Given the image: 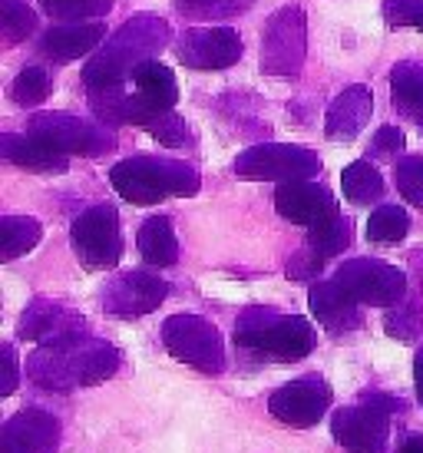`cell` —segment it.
<instances>
[{"label": "cell", "mask_w": 423, "mask_h": 453, "mask_svg": "<svg viewBox=\"0 0 423 453\" xmlns=\"http://www.w3.org/2000/svg\"><path fill=\"white\" fill-rule=\"evenodd\" d=\"M119 371V351L106 341L87 338L83 331L57 341H43L27 357V378L47 390H73L103 384Z\"/></svg>", "instance_id": "6da1fadb"}, {"label": "cell", "mask_w": 423, "mask_h": 453, "mask_svg": "<svg viewBox=\"0 0 423 453\" xmlns=\"http://www.w3.org/2000/svg\"><path fill=\"white\" fill-rule=\"evenodd\" d=\"M173 37V30L165 20L152 17V13H136L129 17L116 34L110 37V43L103 47L83 70L89 89H110L123 87L126 76H133L139 64L150 60V53L162 50Z\"/></svg>", "instance_id": "7a4b0ae2"}, {"label": "cell", "mask_w": 423, "mask_h": 453, "mask_svg": "<svg viewBox=\"0 0 423 453\" xmlns=\"http://www.w3.org/2000/svg\"><path fill=\"white\" fill-rule=\"evenodd\" d=\"M112 189L133 205H156L169 196H196L202 186L199 173L179 159L133 156L110 169Z\"/></svg>", "instance_id": "3957f363"}, {"label": "cell", "mask_w": 423, "mask_h": 453, "mask_svg": "<svg viewBox=\"0 0 423 453\" xmlns=\"http://www.w3.org/2000/svg\"><path fill=\"white\" fill-rule=\"evenodd\" d=\"M235 344L272 361H301L314 351V327L308 318L249 308L235 321Z\"/></svg>", "instance_id": "277c9868"}, {"label": "cell", "mask_w": 423, "mask_h": 453, "mask_svg": "<svg viewBox=\"0 0 423 453\" xmlns=\"http://www.w3.org/2000/svg\"><path fill=\"white\" fill-rule=\"evenodd\" d=\"M162 344L175 361L196 367L202 374H222L225 348L219 327L199 315H173L162 325Z\"/></svg>", "instance_id": "5b68a950"}, {"label": "cell", "mask_w": 423, "mask_h": 453, "mask_svg": "<svg viewBox=\"0 0 423 453\" xmlns=\"http://www.w3.org/2000/svg\"><path fill=\"white\" fill-rule=\"evenodd\" d=\"M70 242H73L76 258L93 268H112L123 258V232H119V212L112 205H89L87 212L70 228Z\"/></svg>", "instance_id": "8992f818"}, {"label": "cell", "mask_w": 423, "mask_h": 453, "mask_svg": "<svg viewBox=\"0 0 423 453\" xmlns=\"http://www.w3.org/2000/svg\"><path fill=\"white\" fill-rule=\"evenodd\" d=\"M308 53V20L301 7H281L262 34V70L268 76H298Z\"/></svg>", "instance_id": "52a82bcc"}, {"label": "cell", "mask_w": 423, "mask_h": 453, "mask_svg": "<svg viewBox=\"0 0 423 453\" xmlns=\"http://www.w3.org/2000/svg\"><path fill=\"white\" fill-rule=\"evenodd\" d=\"M235 173L242 179H272V182H295L314 179L321 173V156L304 146L288 142H262L251 146L235 159Z\"/></svg>", "instance_id": "ba28073f"}, {"label": "cell", "mask_w": 423, "mask_h": 453, "mask_svg": "<svg viewBox=\"0 0 423 453\" xmlns=\"http://www.w3.org/2000/svg\"><path fill=\"white\" fill-rule=\"evenodd\" d=\"M335 281L348 291L358 304H377L394 308L407 295V275L397 265L373 262V258H350L337 268Z\"/></svg>", "instance_id": "9c48e42d"}, {"label": "cell", "mask_w": 423, "mask_h": 453, "mask_svg": "<svg viewBox=\"0 0 423 453\" xmlns=\"http://www.w3.org/2000/svg\"><path fill=\"white\" fill-rule=\"evenodd\" d=\"M27 133L47 139L50 146H57V150L66 152V156L96 159V156H106V152L116 150V136H112L110 129L100 127V123H89V119H80V116H70V113L34 116Z\"/></svg>", "instance_id": "30bf717a"}, {"label": "cell", "mask_w": 423, "mask_h": 453, "mask_svg": "<svg viewBox=\"0 0 423 453\" xmlns=\"http://www.w3.org/2000/svg\"><path fill=\"white\" fill-rule=\"evenodd\" d=\"M331 401H335V394L327 388V380L308 374V378H298L274 390L268 397V411L288 427H314L327 414Z\"/></svg>", "instance_id": "8fae6325"}, {"label": "cell", "mask_w": 423, "mask_h": 453, "mask_svg": "<svg viewBox=\"0 0 423 453\" xmlns=\"http://www.w3.org/2000/svg\"><path fill=\"white\" fill-rule=\"evenodd\" d=\"M331 434L350 453H384L390 437V411L371 401L344 407L331 417Z\"/></svg>", "instance_id": "7c38bea8"}, {"label": "cell", "mask_w": 423, "mask_h": 453, "mask_svg": "<svg viewBox=\"0 0 423 453\" xmlns=\"http://www.w3.org/2000/svg\"><path fill=\"white\" fill-rule=\"evenodd\" d=\"M175 57L188 70H228L242 60V37L232 27H196L179 37Z\"/></svg>", "instance_id": "4fadbf2b"}, {"label": "cell", "mask_w": 423, "mask_h": 453, "mask_svg": "<svg viewBox=\"0 0 423 453\" xmlns=\"http://www.w3.org/2000/svg\"><path fill=\"white\" fill-rule=\"evenodd\" d=\"M169 295V285L150 272H123L103 291V308L116 318H142L156 311Z\"/></svg>", "instance_id": "5bb4252c"}, {"label": "cell", "mask_w": 423, "mask_h": 453, "mask_svg": "<svg viewBox=\"0 0 423 453\" xmlns=\"http://www.w3.org/2000/svg\"><path fill=\"white\" fill-rule=\"evenodd\" d=\"M60 420L40 407H24L0 427V453H57Z\"/></svg>", "instance_id": "9a60e30c"}, {"label": "cell", "mask_w": 423, "mask_h": 453, "mask_svg": "<svg viewBox=\"0 0 423 453\" xmlns=\"http://www.w3.org/2000/svg\"><path fill=\"white\" fill-rule=\"evenodd\" d=\"M274 209L281 219L295 222V226H318L324 219H331L337 212L331 192L318 186V182H308V179H295V182H281L274 189Z\"/></svg>", "instance_id": "2e32d148"}, {"label": "cell", "mask_w": 423, "mask_h": 453, "mask_svg": "<svg viewBox=\"0 0 423 453\" xmlns=\"http://www.w3.org/2000/svg\"><path fill=\"white\" fill-rule=\"evenodd\" d=\"M373 113V96L367 87H348L344 93H337L335 103L327 106V116H324V133L335 142H348L361 133L367 123H371Z\"/></svg>", "instance_id": "e0dca14e"}, {"label": "cell", "mask_w": 423, "mask_h": 453, "mask_svg": "<svg viewBox=\"0 0 423 453\" xmlns=\"http://www.w3.org/2000/svg\"><path fill=\"white\" fill-rule=\"evenodd\" d=\"M308 304H311V315L318 318L331 334H344V331H354V327L361 325L358 302L337 285L335 278H331V281H318V285H311V291H308Z\"/></svg>", "instance_id": "ac0fdd59"}, {"label": "cell", "mask_w": 423, "mask_h": 453, "mask_svg": "<svg viewBox=\"0 0 423 453\" xmlns=\"http://www.w3.org/2000/svg\"><path fill=\"white\" fill-rule=\"evenodd\" d=\"M0 152H4L7 163L20 165L27 173H66V165H70L66 152H60L57 146H50L47 139L34 136V133H27V136L4 133L0 136Z\"/></svg>", "instance_id": "d6986e66"}, {"label": "cell", "mask_w": 423, "mask_h": 453, "mask_svg": "<svg viewBox=\"0 0 423 453\" xmlns=\"http://www.w3.org/2000/svg\"><path fill=\"white\" fill-rule=\"evenodd\" d=\"M76 331H83V318L66 311L63 304L47 302V298H37L20 318V338L30 341H57L76 334Z\"/></svg>", "instance_id": "ffe728a7"}, {"label": "cell", "mask_w": 423, "mask_h": 453, "mask_svg": "<svg viewBox=\"0 0 423 453\" xmlns=\"http://www.w3.org/2000/svg\"><path fill=\"white\" fill-rule=\"evenodd\" d=\"M103 37H106L103 24H60L40 40V50L57 64H70V60H80V57L96 50Z\"/></svg>", "instance_id": "44dd1931"}, {"label": "cell", "mask_w": 423, "mask_h": 453, "mask_svg": "<svg viewBox=\"0 0 423 453\" xmlns=\"http://www.w3.org/2000/svg\"><path fill=\"white\" fill-rule=\"evenodd\" d=\"M133 87H136L139 100L150 103L152 110H173L179 100V83L169 66H162L159 60H146L133 70Z\"/></svg>", "instance_id": "7402d4cb"}, {"label": "cell", "mask_w": 423, "mask_h": 453, "mask_svg": "<svg viewBox=\"0 0 423 453\" xmlns=\"http://www.w3.org/2000/svg\"><path fill=\"white\" fill-rule=\"evenodd\" d=\"M136 249L139 255L146 258L156 268H169V265L179 262V239L173 232V222L165 215H152L139 226L136 235Z\"/></svg>", "instance_id": "603a6c76"}, {"label": "cell", "mask_w": 423, "mask_h": 453, "mask_svg": "<svg viewBox=\"0 0 423 453\" xmlns=\"http://www.w3.org/2000/svg\"><path fill=\"white\" fill-rule=\"evenodd\" d=\"M43 228H40L37 219L30 215H4L0 219V258L4 262H13L24 252H30L40 242Z\"/></svg>", "instance_id": "cb8c5ba5"}, {"label": "cell", "mask_w": 423, "mask_h": 453, "mask_svg": "<svg viewBox=\"0 0 423 453\" xmlns=\"http://www.w3.org/2000/svg\"><path fill=\"white\" fill-rule=\"evenodd\" d=\"M341 186H344V199L354 202V205H371V202L384 196V179H381V173L367 159L350 163L341 173Z\"/></svg>", "instance_id": "d4e9b609"}, {"label": "cell", "mask_w": 423, "mask_h": 453, "mask_svg": "<svg viewBox=\"0 0 423 453\" xmlns=\"http://www.w3.org/2000/svg\"><path fill=\"white\" fill-rule=\"evenodd\" d=\"M350 239H354V235H350V222L341 212H335L331 219H324V222L308 228V245H311L321 258L341 255L350 245Z\"/></svg>", "instance_id": "484cf974"}, {"label": "cell", "mask_w": 423, "mask_h": 453, "mask_svg": "<svg viewBox=\"0 0 423 453\" xmlns=\"http://www.w3.org/2000/svg\"><path fill=\"white\" fill-rule=\"evenodd\" d=\"M407 232H411V215L400 205H381L367 219V239L377 245H397L407 239Z\"/></svg>", "instance_id": "4316f807"}, {"label": "cell", "mask_w": 423, "mask_h": 453, "mask_svg": "<svg viewBox=\"0 0 423 453\" xmlns=\"http://www.w3.org/2000/svg\"><path fill=\"white\" fill-rule=\"evenodd\" d=\"M390 96L404 110H423V70L417 64H397L390 70Z\"/></svg>", "instance_id": "83f0119b"}, {"label": "cell", "mask_w": 423, "mask_h": 453, "mask_svg": "<svg viewBox=\"0 0 423 453\" xmlns=\"http://www.w3.org/2000/svg\"><path fill=\"white\" fill-rule=\"evenodd\" d=\"M40 7L50 13L53 20L80 24V20L106 17L112 11V0H40Z\"/></svg>", "instance_id": "f1b7e54d"}, {"label": "cell", "mask_w": 423, "mask_h": 453, "mask_svg": "<svg viewBox=\"0 0 423 453\" xmlns=\"http://www.w3.org/2000/svg\"><path fill=\"white\" fill-rule=\"evenodd\" d=\"M37 30L34 11L20 0H0V34L7 43H24Z\"/></svg>", "instance_id": "f546056e"}, {"label": "cell", "mask_w": 423, "mask_h": 453, "mask_svg": "<svg viewBox=\"0 0 423 453\" xmlns=\"http://www.w3.org/2000/svg\"><path fill=\"white\" fill-rule=\"evenodd\" d=\"M11 96L17 106H37L50 96V73L43 66H24L11 87Z\"/></svg>", "instance_id": "4dcf8cb0"}, {"label": "cell", "mask_w": 423, "mask_h": 453, "mask_svg": "<svg viewBox=\"0 0 423 453\" xmlns=\"http://www.w3.org/2000/svg\"><path fill=\"white\" fill-rule=\"evenodd\" d=\"M255 0H175V11L192 20H225L235 13L249 11Z\"/></svg>", "instance_id": "1f68e13d"}, {"label": "cell", "mask_w": 423, "mask_h": 453, "mask_svg": "<svg viewBox=\"0 0 423 453\" xmlns=\"http://www.w3.org/2000/svg\"><path fill=\"white\" fill-rule=\"evenodd\" d=\"M394 179H397V192L411 205H420L423 209V159L420 156H407L400 159L397 169H394Z\"/></svg>", "instance_id": "d6a6232c"}, {"label": "cell", "mask_w": 423, "mask_h": 453, "mask_svg": "<svg viewBox=\"0 0 423 453\" xmlns=\"http://www.w3.org/2000/svg\"><path fill=\"white\" fill-rule=\"evenodd\" d=\"M146 133L152 139H159L162 146H182L188 139V127L182 116H175L173 110H162V113H152L150 123H146Z\"/></svg>", "instance_id": "836d02e7"}, {"label": "cell", "mask_w": 423, "mask_h": 453, "mask_svg": "<svg viewBox=\"0 0 423 453\" xmlns=\"http://www.w3.org/2000/svg\"><path fill=\"white\" fill-rule=\"evenodd\" d=\"M387 331L400 341H413L420 331V304H394V311L387 315Z\"/></svg>", "instance_id": "e575fe53"}, {"label": "cell", "mask_w": 423, "mask_h": 453, "mask_svg": "<svg viewBox=\"0 0 423 453\" xmlns=\"http://www.w3.org/2000/svg\"><path fill=\"white\" fill-rule=\"evenodd\" d=\"M321 265H324V258L308 245L304 252H298L288 262V278H295V281H311V278H318Z\"/></svg>", "instance_id": "d590c367"}, {"label": "cell", "mask_w": 423, "mask_h": 453, "mask_svg": "<svg viewBox=\"0 0 423 453\" xmlns=\"http://www.w3.org/2000/svg\"><path fill=\"white\" fill-rule=\"evenodd\" d=\"M420 0H384V20L390 27H413Z\"/></svg>", "instance_id": "8d00e7d4"}, {"label": "cell", "mask_w": 423, "mask_h": 453, "mask_svg": "<svg viewBox=\"0 0 423 453\" xmlns=\"http://www.w3.org/2000/svg\"><path fill=\"white\" fill-rule=\"evenodd\" d=\"M397 152H404V133L397 127H381L373 133V156L394 159Z\"/></svg>", "instance_id": "74e56055"}, {"label": "cell", "mask_w": 423, "mask_h": 453, "mask_svg": "<svg viewBox=\"0 0 423 453\" xmlns=\"http://www.w3.org/2000/svg\"><path fill=\"white\" fill-rule=\"evenodd\" d=\"M0 357H4V384H0V394L4 397H11L13 390H17V354H13V344H4L0 348Z\"/></svg>", "instance_id": "f35d334b"}, {"label": "cell", "mask_w": 423, "mask_h": 453, "mask_svg": "<svg viewBox=\"0 0 423 453\" xmlns=\"http://www.w3.org/2000/svg\"><path fill=\"white\" fill-rule=\"evenodd\" d=\"M400 453H423V437H420V434L404 437V443H400Z\"/></svg>", "instance_id": "ab89813d"}, {"label": "cell", "mask_w": 423, "mask_h": 453, "mask_svg": "<svg viewBox=\"0 0 423 453\" xmlns=\"http://www.w3.org/2000/svg\"><path fill=\"white\" fill-rule=\"evenodd\" d=\"M413 380H417V397L423 403V351L417 354V361H413Z\"/></svg>", "instance_id": "60d3db41"}, {"label": "cell", "mask_w": 423, "mask_h": 453, "mask_svg": "<svg viewBox=\"0 0 423 453\" xmlns=\"http://www.w3.org/2000/svg\"><path fill=\"white\" fill-rule=\"evenodd\" d=\"M413 27H417V30H423V0H420V7H417V17H413Z\"/></svg>", "instance_id": "b9f144b4"}]
</instances>
